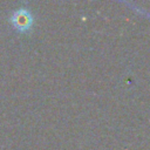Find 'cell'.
Wrapping results in <instances>:
<instances>
[{"label": "cell", "mask_w": 150, "mask_h": 150, "mask_svg": "<svg viewBox=\"0 0 150 150\" xmlns=\"http://www.w3.org/2000/svg\"><path fill=\"white\" fill-rule=\"evenodd\" d=\"M9 21L15 30L23 33L30 29L33 25V16L27 8H19L15 12H13Z\"/></svg>", "instance_id": "1"}]
</instances>
